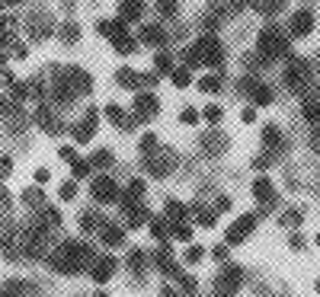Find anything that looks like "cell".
I'll list each match as a JSON object with an SVG mask.
<instances>
[{
    "label": "cell",
    "mask_w": 320,
    "mask_h": 297,
    "mask_svg": "<svg viewBox=\"0 0 320 297\" xmlns=\"http://www.w3.org/2000/svg\"><path fill=\"white\" fill-rule=\"evenodd\" d=\"M157 64H160V71H167V67H170V58H167V55H160V58H157Z\"/></svg>",
    "instance_id": "cell-41"
},
{
    "label": "cell",
    "mask_w": 320,
    "mask_h": 297,
    "mask_svg": "<svg viewBox=\"0 0 320 297\" xmlns=\"http://www.w3.org/2000/svg\"><path fill=\"white\" fill-rule=\"evenodd\" d=\"M244 121H247V125H250V121H256V112H253V109H247V112H244Z\"/></svg>",
    "instance_id": "cell-43"
},
{
    "label": "cell",
    "mask_w": 320,
    "mask_h": 297,
    "mask_svg": "<svg viewBox=\"0 0 320 297\" xmlns=\"http://www.w3.org/2000/svg\"><path fill=\"white\" fill-rule=\"evenodd\" d=\"M253 99L259 102V106H269V102H272V90H269V86H259V83H256V90H253Z\"/></svg>",
    "instance_id": "cell-19"
},
{
    "label": "cell",
    "mask_w": 320,
    "mask_h": 297,
    "mask_svg": "<svg viewBox=\"0 0 320 297\" xmlns=\"http://www.w3.org/2000/svg\"><path fill=\"white\" fill-rule=\"evenodd\" d=\"M86 170H90L86 163H77V160H74V176H86Z\"/></svg>",
    "instance_id": "cell-34"
},
{
    "label": "cell",
    "mask_w": 320,
    "mask_h": 297,
    "mask_svg": "<svg viewBox=\"0 0 320 297\" xmlns=\"http://www.w3.org/2000/svg\"><path fill=\"white\" fill-rule=\"evenodd\" d=\"M256 51H259V58L269 64V61H275V58H282L285 51H288V45H285V39L279 36V29H263V36H259V42H256Z\"/></svg>",
    "instance_id": "cell-1"
},
{
    "label": "cell",
    "mask_w": 320,
    "mask_h": 297,
    "mask_svg": "<svg viewBox=\"0 0 320 297\" xmlns=\"http://www.w3.org/2000/svg\"><path fill=\"white\" fill-rule=\"evenodd\" d=\"M116 48L122 51V55H128V51H135V42L132 39H116Z\"/></svg>",
    "instance_id": "cell-27"
},
{
    "label": "cell",
    "mask_w": 320,
    "mask_h": 297,
    "mask_svg": "<svg viewBox=\"0 0 320 297\" xmlns=\"http://www.w3.org/2000/svg\"><path fill=\"white\" fill-rule=\"evenodd\" d=\"M224 144H228V141H224V134H218V131L202 137V147H205L208 154H221V151H224Z\"/></svg>",
    "instance_id": "cell-9"
},
{
    "label": "cell",
    "mask_w": 320,
    "mask_h": 297,
    "mask_svg": "<svg viewBox=\"0 0 320 297\" xmlns=\"http://www.w3.org/2000/svg\"><path fill=\"white\" fill-rule=\"evenodd\" d=\"M132 268H135V272H144V252H132Z\"/></svg>",
    "instance_id": "cell-26"
},
{
    "label": "cell",
    "mask_w": 320,
    "mask_h": 297,
    "mask_svg": "<svg viewBox=\"0 0 320 297\" xmlns=\"http://www.w3.org/2000/svg\"><path fill=\"white\" fill-rule=\"evenodd\" d=\"M141 39L148 42V45H160V42H163V29H160V26H148V29L141 32Z\"/></svg>",
    "instance_id": "cell-15"
},
{
    "label": "cell",
    "mask_w": 320,
    "mask_h": 297,
    "mask_svg": "<svg viewBox=\"0 0 320 297\" xmlns=\"http://www.w3.org/2000/svg\"><path fill=\"white\" fill-rule=\"evenodd\" d=\"M102 240H106L109 246H119V243H122V230H116V227H106V230H102Z\"/></svg>",
    "instance_id": "cell-22"
},
{
    "label": "cell",
    "mask_w": 320,
    "mask_h": 297,
    "mask_svg": "<svg viewBox=\"0 0 320 297\" xmlns=\"http://www.w3.org/2000/svg\"><path fill=\"white\" fill-rule=\"evenodd\" d=\"M138 80H144V77L135 74V71H128V67H122V71H119V83H122L125 90H128V86H138Z\"/></svg>",
    "instance_id": "cell-16"
},
{
    "label": "cell",
    "mask_w": 320,
    "mask_h": 297,
    "mask_svg": "<svg viewBox=\"0 0 320 297\" xmlns=\"http://www.w3.org/2000/svg\"><path fill=\"white\" fill-rule=\"evenodd\" d=\"M314 29V13L310 10H301V13H295V20H291V36H307V32Z\"/></svg>",
    "instance_id": "cell-5"
},
{
    "label": "cell",
    "mask_w": 320,
    "mask_h": 297,
    "mask_svg": "<svg viewBox=\"0 0 320 297\" xmlns=\"http://www.w3.org/2000/svg\"><path fill=\"white\" fill-rule=\"evenodd\" d=\"M93 163H96V167H109V163H112V151H96V154H93Z\"/></svg>",
    "instance_id": "cell-24"
},
{
    "label": "cell",
    "mask_w": 320,
    "mask_h": 297,
    "mask_svg": "<svg viewBox=\"0 0 320 297\" xmlns=\"http://www.w3.org/2000/svg\"><path fill=\"white\" fill-rule=\"evenodd\" d=\"M119 10H122V16L132 23V20H138V16H141L144 4H141V0H122V4H119Z\"/></svg>",
    "instance_id": "cell-8"
},
{
    "label": "cell",
    "mask_w": 320,
    "mask_h": 297,
    "mask_svg": "<svg viewBox=\"0 0 320 297\" xmlns=\"http://www.w3.org/2000/svg\"><path fill=\"white\" fill-rule=\"evenodd\" d=\"M93 195H96L99 202H112V198H116V182H112V179H96Z\"/></svg>",
    "instance_id": "cell-7"
},
{
    "label": "cell",
    "mask_w": 320,
    "mask_h": 297,
    "mask_svg": "<svg viewBox=\"0 0 320 297\" xmlns=\"http://www.w3.org/2000/svg\"><path fill=\"white\" fill-rule=\"evenodd\" d=\"M173 237H176L179 243H189V240H192V230H189V227H176V230H173Z\"/></svg>",
    "instance_id": "cell-25"
},
{
    "label": "cell",
    "mask_w": 320,
    "mask_h": 297,
    "mask_svg": "<svg viewBox=\"0 0 320 297\" xmlns=\"http://www.w3.org/2000/svg\"><path fill=\"white\" fill-rule=\"evenodd\" d=\"M167 208H170V214H173V217H183V214H186V208H183V205H176V202H170Z\"/></svg>",
    "instance_id": "cell-33"
},
{
    "label": "cell",
    "mask_w": 320,
    "mask_h": 297,
    "mask_svg": "<svg viewBox=\"0 0 320 297\" xmlns=\"http://www.w3.org/2000/svg\"><path fill=\"white\" fill-rule=\"evenodd\" d=\"M141 192H144V182H141V179H135V182H132V189H128V195H132V198H138Z\"/></svg>",
    "instance_id": "cell-30"
},
{
    "label": "cell",
    "mask_w": 320,
    "mask_h": 297,
    "mask_svg": "<svg viewBox=\"0 0 320 297\" xmlns=\"http://www.w3.org/2000/svg\"><path fill=\"white\" fill-rule=\"evenodd\" d=\"M77 32H80L77 26H64V42H74V39H77Z\"/></svg>",
    "instance_id": "cell-32"
},
{
    "label": "cell",
    "mask_w": 320,
    "mask_h": 297,
    "mask_svg": "<svg viewBox=\"0 0 320 297\" xmlns=\"http://www.w3.org/2000/svg\"><path fill=\"white\" fill-rule=\"evenodd\" d=\"M317 243H320V233H317Z\"/></svg>",
    "instance_id": "cell-46"
},
{
    "label": "cell",
    "mask_w": 320,
    "mask_h": 297,
    "mask_svg": "<svg viewBox=\"0 0 320 297\" xmlns=\"http://www.w3.org/2000/svg\"><path fill=\"white\" fill-rule=\"evenodd\" d=\"M160 13H173V0H160Z\"/></svg>",
    "instance_id": "cell-40"
},
{
    "label": "cell",
    "mask_w": 320,
    "mask_h": 297,
    "mask_svg": "<svg viewBox=\"0 0 320 297\" xmlns=\"http://www.w3.org/2000/svg\"><path fill=\"white\" fill-rule=\"evenodd\" d=\"M240 268H224V275H221V291H234L237 281H240Z\"/></svg>",
    "instance_id": "cell-10"
},
{
    "label": "cell",
    "mask_w": 320,
    "mask_h": 297,
    "mask_svg": "<svg viewBox=\"0 0 320 297\" xmlns=\"http://www.w3.org/2000/svg\"><path fill=\"white\" fill-rule=\"evenodd\" d=\"M205 115H208V121H218L221 118V106H208V109H205Z\"/></svg>",
    "instance_id": "cell-31"
},
{
    "label": "cell",
    "mask_w": 320,
    "mask_h": 297,
    "mask_svg": "<svg viewBox=\"0 0 320 297\" xmlns=\"http://www.w3.org/2000/svg\"><path fill=\"white\" fill-rule=\"evenodd\" d=\"M198 221H202L205 227H211V224H215V214H205V211H202V214H198Z\"/></svg>",
    "instance_id": "cell-38"
},
{
    "label": "cell",
    "mask_w": 320,
    "mask_h": 297,
    "mask_svg": "<svg viewBox=\"0 0 320 297\" xmlns=\"http://www.w3.org/2000/svg\"><path fill=\"white\" fill-rule=\"evenodd\" d=\"M125 29V23H99V36H119Z\"/></svg>",
    "instance_id": "cell-21"
},
{
    "label": "cell",
    "mask_w": 320,
    "mask_h": 297,
    "mask_svg": "<svg viewBox=\"0 0 320 297\" xmlns=\"http://www.w3.org/2000/svg\"><path fill=\"white\" fill-rule=\"evenodd\" d=\"M282 221H285V224H298V221H301V214H298V211H291V214H285Z\"/></svg>",
    "instance_id": "cell-36"
},
{
    "label": "cell",
    "mask_w": 320,
    "mask_h": 297,
    "mask_svg": "<svg viewBox=\"0 0 320 297\" xmlns=\"http://www.w3.org/2000/svg\"><path fill=\"white\" fill-rule=\"evenodd\" d=\"M61 198H74V182H64V189H61Z\"/></svg>",
    "instance_id": "cell-35"
},
{
    "label": "cell",
    "mask_w": 320,
    "mask_h": 297,
    "mask_svg": "<svg viewBox=\"0 0 320 297\" xmlns=\"http://www.w3.org/2000/svg\"><path fill=\"white\" fill-rule=\"evenodd\" d=\"M61 157H64V160H71V163H74V151H71V147H61Z\"/></svg>",
    "instance_id": "cell-42"
},
{
    "label": "cell",
    "mask_w": 320,
    "mask_h": 297,
    "mask_svg": "<svg viewBox=\"0 0 320 297\" xmlns=\"http://www.w3.org/2000/svg\"><path fill=\"white\" fill-rule=\"evenodd\" d=\"M301 112H304L307 121H317V125H320V99H317V96H314V99H304V109H301Z\"/></svg>",
    "instance_id": "cell-14"
},
{
    "label": "cell",
    "mask_w": 320,
    "mask_h": 297,
    "mask_svg": "<svg viewBox=\"0 0 320 297\" xmlns=\"http://www.w3.org/2000/svg\"><path fill=\"white\" fill-rule=\"evenodd\" d=\"M135 109H138V115H151V112H157V96H138Z\"/></svg>",
    "instance_id": "cell-11"
},
{
    "label": "cell",
    "mask_w": 320,
    "mask_h": 297,
    "mask_svg": "<svg viewBox=\"0 0 320 297\" xmlns=\"http://www.w3.org/2000/svg\"><path fill=\"white\" fill-rule=\"evenodd\" d=\"M285 83H288V90H304V83H310V64L304 58H291L288 67H285Z\"/></svg>",
    "instance_id": "cell-2"
},
{
    "label": "cell",
    "mask_w": 320,
    "mask_h": 297,
    "mask_svg": "<svg viewBox=\"0 0 320 297\" xmlns=\"http://www.w3.org/2000/svg\"><path fill=\"white\" fill-rule=\"evenodd\" d=\"M106 115H109L112 121H122V109H119L116 102H112V106H106Z\"/></svg>",
    "instance_id": "cell-28"
},
{
    "label": "cell",
    "mask_w": 320,
    "mask_h": 297,
    "mask_svg": "<svg viewBox=\"0 0 320 297\" xmlns=\"http://www.w3.org/2000/svg\"><path fill=\"white\" fill-rule=\"evenodd\" d=\"M253 7L259 13H275L279 7H285V0H253Z\"/></svg>",
    "instance_id": "cell-18"
},
{
    "label": "cell",
    "mask_w": 320,
    "mask_h": 297,
    "mask_svg": "<svg viewBox=\"0 0 320 297\" xmlns=\"http://www.w3.org/2000/svg\"><path fill=\"white\" fill-rule=\"evenodd\" d=\"M195 121H198V112L195 109H186L183 112V125H195Z\"/></svg>",
    "instance_id": "cell-29"
},
{
    "label": "cell",
    "mask_w": 320,
    "mask_h": 297,
    "mask_svg": "<svg viewBox=\"0 0 320 297\" xmlns=\"http://www.w3.org/2000/svg\"><path fill=\"white\" fill-rule=\"evenodd\" d=\"M112 268H116V259H102L96 268H93V278L102 284V281H109V275H112Z\"/></svg>",
    "instance_id": "cell-12"
},
{
    "label": "cell",
    "mask_w": 320,
    "mask_h": 297,
    "mask_svg": "<svg viewBox=\"0 0 320 297\" xmlns=\"http://www.w3.org/2000/svg\"><path fill=\"white\" fill-rule=\"evenodd\" d=\"M154 144H157V141H154V134H148V137H144V141H141V151H151Z\"/></svg>",
    "instance_id": "cell-37"
},
{
    "label": "cell",
    "mask_w": 320,
    "mask_h": 297,
    "mask_svg": "<svg viewBox=\"0 0 320 297\" xmlns=\"http://www.w3.org/2000/svg\"><path fill=\"white\" fill-rule=\"evenodd\" d=\"M202 259V249H189V256H186V262H198Z\"/></svg>",
    "instance_id": "cell-39"
},
{
    "label": "cell",
    "mask_w": 320,
    "mask_h": 297,
    "mask_svg": "<svg viewBox=\"0 0 320 297\" xmlns=\"http://www.w3.org/2000/svg\"><path fill=\"white\" fill-rule=\"evenodd\" d=\"M310 141H314V147H317V151H320V128L314 131V137H310Z\"/></svg>",
    "instance_id": "cell-44"
},
{
    "label": "cell",
    "mask_w": 320,
    "mask_h": 297,
    "mask_svg": "<svg viewBox=\"0 0 320 297\" xmlns=\"http://www.w3.org/2000/svg\"><path fill=\"white\" fill-rule=\"evenodd\" d=\"M263 141L269 144V147H275V144L282 141V137H279V128H275V125H266V128H263Z\"/></svg>",
    "instance_id": "cell-20"
},
{
    "label": "cell",
    "mask_w": 320,
    "mask_h": 297,
    "mask_svg": "<svg viewBox=\"0 0 320 297\" xmlns=\"http://www.w3.org/2000/svg\"><path fill=\"white\" fill-rule=\"evenodd\" d=\"M317 291H320V281H317Z\"/></svg>",
    "instance_id": "cell-45"
},
{
    "label": "cell",
    "mask_w": 320,
    "mask_h": 297,
    "mask_svg": "<svg viewBox=\"0 0 320 297\" xmlns=\"http://www.w3.org/2000/svg\"><path fill=\"white\" fill-rule=\"evenodd\" d=\"M253 227H256V214H247V217H240V221H237V224L228 230V243H240V240H244L250 230H253Z\"/></svg>",
    "instance_id": "cell-4"
},
{
    "label": "cell",
    "mask_w": 320,
    "mask_h": 297,
    "mask_svg": "<svg viewBox=\"0 0 320 297\" xmlns=\"http://www.w3.org/2000/svg\"><path fill=\"white\" fill-rule=\"evenodd\" d=\"M93 128H96V112H86V118L74 128V137H77L80 144H83V141H90V137H93Z\"/></svg>",
    "instance_id": "cell-6"
},
{
    "label": "cell",
    "mask_w": 320,
    "mask_h": 297,
    "mask_svg": "<svg viewBox=\"0 0 320 297\" xmlns=\"http://www.w3.org/2000/svg\"><path fill=\"white\" fill-rule=\"evenodd\" d=\"M173 86H179V90H183V86H189V71H186V67L173 71Z\"/></svg>",
    "instance_id": "cell-23"
},
{
    "label": "cell",
    "mask_w": 320,
    "mask_h": 297,
    "mask_svg": "<svg viewBox=\"0 0 320 297\" xmlns=\"http://www.w3.org/2000/svg\"><path fill=\"white\" fill-rule=\"evenodd\" d=\"M195 51H198V58H202L205 64H221V58H224V48H221V42L215 36H202Z\"/></svg>",
    "instance_id": "cell-3"
},
{
    "label": "cell",
    "mask_w": 320,
    "mask_h": 297,
    "mask_svg": "<svg viewBox=\"0 0 320 297\" xmlns=\"http://www.w3.org/2000/svg\"><path fill=\"white\" fill-rule=\"evenodd\" d=\"M198 90L202 93H218L221 90V80L215 74H208V77H202V80H198Z\"/></svg>",
    "instance_id": "cell-17"
},
{
    "label": "cell",
    "mask_w": 320,
    "mask_h": 297,
    "mask_svg": "<svg viewBox=\"0 0 320 297\" xmlns=\"http://www.w3.org/2000/svg\"><path fill=\"white\" fill-rule=\"evenodd\" d=\"M253 195H256V198H263V202H272V195H275V192H272V182H269V179H256Z\"/></svg>",
    "instance_id": "cell-13"
}]
</instances>
